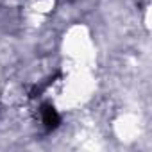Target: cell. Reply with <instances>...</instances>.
Masks as SVG:
<instances>
[{
    "label": "cell",
    "mask_w": 152,
    "mask_h": 152,
    "mask_svg": "<svg viewBox=\"0 0 152 152\" xmlns=\"http://www.w3.org/2000/svg\"><path fill=\"white\" fill-rule=\"evenodd\" d=\"M39 113H41V122H43V125L48 131H54V129L59 127L61 116H59V113L56 111V107L52 104H43L41 109H39Z\"/></svg>",
    "instance_id": "6da1fadb"
}]
</instances>
